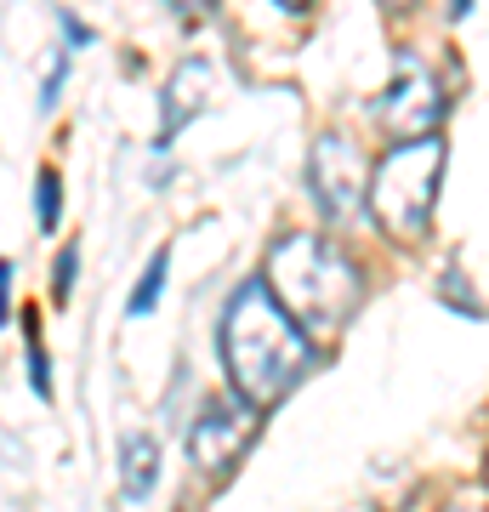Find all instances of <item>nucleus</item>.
<instances>
[{"label":"nucleus","mask_w":489,"mask_h":512,"mask_svg":"<svg viewBox=\"0 0 489 512\" xmlns=\"http://www.w3.org/2000/svg\"><path fill=\"white\" fill-rule=\"evenodd\" d=\"M217 342L234 399H245L251 410H273L313 365V336L285 313V302L268 291V279L234 285L228 308H222Z\"/></svg>","instance_id":"f257e3e1"},{"label":"nucleus","mask_w":489,"mask_h":512,"mask_svg":"<svg viewBox=\"0 0 489 512\" xmlns=\"http://www.w3.org/2000/svg\"><path fill=\"white\" fill-rule=\"evenodd\" d=\"M262 279L308 336H336L364 302L359 262L342 245H330L325 234H279Z\"/></svg>","instance_id":"f03ea898"},{"label":"nucleus","mask_w":489,"mask_h":512,"mask_svg":"<svg viewBox=\"0 0 489 512\" xmlns=\"http://www.w3.org/2000/svg\"><path fill=\"white\" fill-rule=\"evenodd\" d=\"M438 177H444V137H416L381 154V165L370 171V217L381 234L416 245L433 228Z\"/></svg>","instance_id":"7ed1b4c3"},{"label":"nucleus","mask_w":489,"mask_h":512,"mask_svg":"<svg viewBox=\"0 0 489 512\" xmlns=\"http://www.w3.org/2000/svg\"><path fill=\"white\" fill-rule=\"evenodd\" d=\"M376 120H381V131L399 137V143L438 137V120H444V86H438V74H433L427 57L399 52L387 92L376 97Z\"/></svg>","instance_id":"20e7f679"},{"label":"nucleus","mask_w":489,"mask_h":512,"mask_svg":"<svg viewBox=\"0 0 489 512\" xmlns=\"http://www.w3.org/2000/svg\"><path fill=\"white\" fill-rule=\"evenodd\" d=\"M308 188H313V200H319V211H325L330 222L359 217L364 194H370V171H364L359 143L342 137V131H319V143H313V154H308Z\"/></svg>","instance_id":"39448f33"},{"label":"nucleus","mask_w":489,"mask_h":512,"mask_svg":"<svg viewBox=\"0 0 489 512\" xmlns=\"http://www.w3.org/2000/svg\"><path fill=\"white\" fill-rule=\"evenodd\" d=\"M256 439V410L245 399H205V410L188 427V456L211 478H222Z\"/></svg>","instance_id":"423d86ee"},{"label":"nucleus","mask_w":489,"mask_h":512,"mask_svg":"<svg viewBox=\"0 0 489 512\" xmlns=\"http://www.w3.org/2000/svg\"><path fill=\"white\" fill-rule=\"evenodd\" d=\"M205 97H211V63L205 57H188V63H177L171 69V80L160 86V143H171L194 114L205 109Z\"/></svg>","instance_id":"0eeeda50"},{"label":"nucleus","mask_w":489,"mask_h":512,"mask_svg":"<svg viewBox=\"0 0 489 512\" xmlns=\"http://www.w3.org/2000/svg\"><path fill=\"white\" fill-rule=\"evenodd\" d=\"M154 484H160V444L148 439V433H131L126 450H120V490L131 501H143Z\"/></svg>","instance_id":"6e6552de"},{"label":"nucleus","mask_w":489,"mask_h":512,"mask_svg":"<svg viewBox=\"0 0 489 512\" xmlns=\"http://www.w3.org/2000/svg\"><path fill=\"white\" fill-rule=\"evenodd\" d=\"M165 268H171V256H165V251L148 256L143 279H137V291H131V319H143V313L154 308V302H160V291H165Z\"/></svg>","instance_id":"1a4fd4ad"},{"label":"nucleus","mask_w":489,"mask_h":512,"mask_svg":"<svg viewBox=\"0 0 489 512\" xmlns=\"http://www.w3.org/2000/svg\"><path fill=\"white\" fill-rule=\"evenodd\" d=\"M35 211H40V228H57V177H52V171H40V183H35Z\"/></svg>","instance_id":"9d476101"},{"label":"nucleus","mask_w":489,"mask_h":512,"mask_svg":"<svg viewBox=\"0 0 489 512\" xmlns=\"http://www.w3.org/2000/svg\"><path fill=\"white\" fill-rule=\"evenodd\" d=\"M438 296H444V302H455L461 313H472V319L484 313V308H478V302L467 296V285H461V268H450V274H444V285H438Z\"/></svg>","instance_id":"9b49d317"},{"label":"nucleus","mask_w":489,"mask_h":512,"mask_svg":"<svg viewBox=\"0 0 489 512\" xmlns=\"http://www.w3.org/2000/svg\"><path fill=\"white\" fill-rule=\"evenodd\" d=\"M29 376H35V393L46 399V393H52V376H46V348H40L35 330H29Z\"/></svg>","instance_id":"f8f14e48"},{"label":"nucleus","mask_w":489,"mask_h":512,"mask_svg":"<svg viewBox=\"0 0 489 512\" xmlns=\"http://www.w3.org/2000/svg\"><path fill=\"white\" fill-rule=\"evenodd\" d=\"M63 69H69V57L57 52L52 69H46V86H40V109H52V103H57V92H63Z\"/></svg>","instance_id":"ddd939ff"},{"label":"nucleus","mask_w":489,"mask_h":512,"mask_svg":"<svg viewBox=\"0 0 489 512\" xmlns=\"http://www.w3.org/2000/svg\"><path fill=\"white\" fill-rule=\"evenodd\" d=\"M74 268H80V251L69 245V251L57 256V279H52V291H57V296H69V291H74Z\"/></svg>","instance_id":"4468645a"},{"label":"nucleus","mask_w":489,"mask_h":512,"mask_svg":"<svg viewBox=\"0 0 489 512\" xmlns=\"http://www.w3.org/2000/svg\"><path fill=\"white\" fill-rule=\"evenodd\" d=\"M171 12H182V18H205V12H217V0H165Z\"/></svg>","instance_id":"2eb2a0df"},{"label":"nucleus","mask_w":489,"mask_h":512,"mask_svg":"<svg viewBox=\"0 0 489 512\" xmlns=\"http://www.w3.org/2000/svg\"><path fill=\"white\" fill-rule=\"evenodd\" d=\"M63 35H69V46H91V35H86V23L80 18H63Z\"/></svg>","instance_id":"dca6fc26"},{"label":"nucleus","mask_w":489,"mask_h":512,"mask_svg":"<svg viewBox=\"0 0 489 512\" xmlns=\"http://www.w3.org/2000/svg\"><path fill=\"white\" fill-rule=\"evenodd\" d=\"M381 6H387V12H410V6H416V0H381Z\"/></svg>","instance_id":"f3484780"},{"label":"nucleus","mask_w":489,"mask_h":512,"mask_svg":"<svg viewBox=\"0 0 489 512\" xmlns=\"http://www.w3.org/2000/svg\"><path fill=\"white\" fill-rule=\"evenodd\" d=\"M444 512H484V507H472V501H450Z\"/></svg>","instance_id":"a211bd4d"},{"label":"nucleus","mask_w":489,"mask_h":512,"mask_svg":"<svg viewBox=\"0 0 489 512\" xmlns=\"http://www.w3.org/2000/svg\"><path fill=\"white\" fill-rule=\"evenodd\" d=\"M467 6H472V0H450V12H455V18H461V12H467Z\"/></svg>","instance_id":"6ab92c4d"},{"label":"nucleus","mask_w":489,"mask_h":512,"mask_svg":"<svg viewBox=\"0 0 489 512\" xmlns=\"http://www.w3.org/2000/svg\"><path fill=\"white\" fill-rule=\"evenodd\" d=\"M279 6H308V0H279Z\"/></svg>","instance_id":"aec40b11"},{"label":"nucleus","mask_w":489,"mask_h":512,"mask_svg":"<svg viewBox=\"0 0 489 512\" xmlns=\"http://www.w3.org/2000/svg\"><path fill=\"white\" fill-rule=\"evenodd\" d=\"M484 484H489V461H484Z\"/></svg>","instance_id":"412c9836"}]
</instances>
